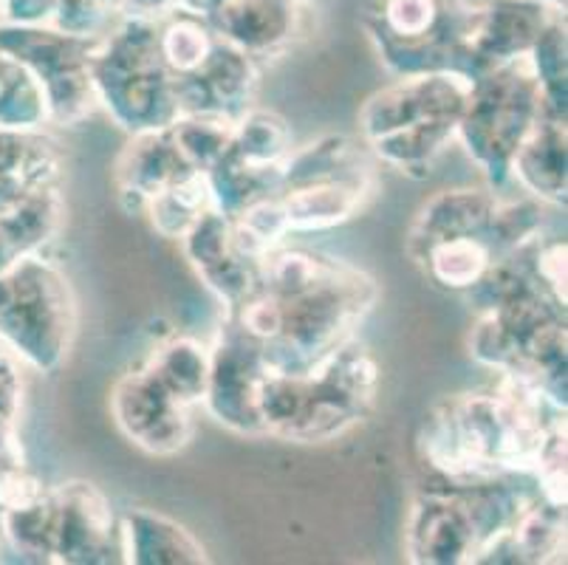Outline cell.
<instances>
[{"label":"cell","instance_id":"cell-8","mask_svg":"<svg viewBox=\"0 0 568 565\" xmlns=\"http://www.w3.org/2000/svg\"><path fill=\"white\" fill-rule=\"evenodd\" d=\"M544 100L529 54L498 62L473 80L456 139L495 186L513 184V159L535 128Z\"/></svg>","mask_w":568,"mask_h":565},{"label":"cell","instance_id":"cell-15","mask_svg":"<svg viewBox=\"0 0 568 565\" xmlns=\"http://www.w3.org/2000/svg\"><path fill=\"white\" fill-rule=\"evenodd\" d=\"M297 7L301 0H226L204 20L219 38L261 62L281 54L294 40L301 26Z\"/></svg>","mask_w":568,"mask_h":565},{"label":"cell","instance_id":"cell-5","mask_svg":"<svg viewBox=\"0 0 568 565\" xmlns=\"http://www.w3.org/2000/svg\"><path fill=\"white\" fill-rule=\"evenodd\" d=\"M97 105L131 133L170 128L179 119L173 77L159 54L156 18H122L91 57Z\"/></svg>","mask_w":568,"mask_h":565},{"label":"cell","instance_id":"cell-10","mask_svg":"<svg viewBox=\"0 0 568 565\" xmlns=\"http://www.w3.org/2000/svg\"><path fill=\"white\" fill-rule=\"evenodd\" d=\"M77 305L69 278L38 255H23L0 272V340L40 371H57L69 356Z\"/></svg>","mask_w":568,"mask_h":565},{"label":"cell","instance_id":"cell-21","mask_svg":"<svg viewBox=\"0 0 568 565\" xmlns=\"http://www.w3.org/2000/svg\"><path fill=\"white\" fill-rule=\"evenodd\" d=\"M94 3L119 18H159L175 9V0H94Z\"/></svg>","mask_w":568,"mask_h":565},{"label":"cell","instance_id":"cell-14","mask_svg":"<svg viewBox=\"0 0 568 565\" xmlns=\"http://www.w3.org/2000/svg\"><path fill=\"white\" fill-rule=\"evenodd\" d=\"M182 249L201 280L224 300L226 309L261 283L263 261L244 255L235 246L230 215H224L219 206H213L190 226L187 235L182 238Z\"/></svg>","mask_w":568,"mask_h":565},{"label":"cell","instance_id":"cell-20","mask_svg":"<svg viewBox=\"0 0 568 565\" xmlns=\"http://www.w3.org/2000/svg\"><path fill=\"white\" fill-rule=\"evenodd\" d=\"M151 365L184 402H204L206 380H210V349H204L201 342L175 336L151 356Z\"/></svg>","mask_w":568,"mask_h":565},{"label":"cell","instance_id":"cell-9","mask_svg":"<svg viewBox=\"0 0 568 565\" xmlns=\"http://www.w3.org/2000/svg\"><path fill=\"white\" fill-rule=\"evenodd\" d=\"M7 535L20 554L49 563H111L122 554L111 506L85 481L43 490L32 504L9 509Z\"/></svg>","mask_w":568,"mask_h":565},{"label":"cell","instance_id":"cell-13","mask_svg":"<svg viewBox=\"0 0 568 565\" xmlns=\"http://www.w3.org/2000/svg\"><path fill=\"white\" fill-rule=\"evenodd\" d=\"M261 345L244 340L224 325L219 342L210 349V380H206L204 404L221 424L235 433L263 435L257 413V387L263 380Z\"/></svg>","mask_w":568,"mask_h":565},{"label":"cell","instance_id":"cell-1","mask_svg":"<svg viewBox=\"0 0 568 565\" xmlns=\"http://www.w3.org/2000/svg\"><path fill=\"white\" fill-rule=\"evenodd\" d=\"M566 422V407L518 376H504L493 393L444 398L422 424L418 447L447 484L531 475L546 438Z\"/></svg>","mask_w":568,"mask_h":565},{"label":"cell","instance_id":"cell-4","mask_svg":"<svg viewBox=\"0 0 568 565\" xmlns=\"http://www.w3.org/2000/svg\"><path fill=\"white\" fill-rule=\"evenodd\" d=\"M531 501L506 478L427 486L413 501L407 557L413 563H487Z\"/></svg>","mask_w":568,"mask_h":565},{"label":"cell","instance_id":"cell-2","mask_svg":"<svg viewBox=\"0 0 568 565\" xmlns=\"http://www.w3.org/2000/svg\"><path fill=\"white\" fill-rule=\"evenodd\" d=\"M376 387V360L354 336L301 376L266 367L257 387L263 435L301 444L334 442L368 416Z\"/></svg>","mask_w":568,"mask_h":565},{"label":"cell","instance_id":"cell-16","mask_svg":"<svg viewBox=\"0 0 568 565\" xmlns=\"http://www.w3.org/2000/svg\"><path fill=\"white\" fill-rule=\"evenodd\" d=\"M509 175L531 199L566 204V111L544 100L535 128L515 153Z\"/></svg>","mask_w":568,"mask_h":565},{"label":"cell","instance_id":"cell-7","mask_svg":"<svg viewBox=\"0 0 568 565\" xmlns=\"http://www.w3.org/2000/svg\"><path fill=\"white\" fill-rule=\"evenodd\" d=\"M478 12L464 0H376L368 31L396 77L458 71L473 80L469 46Z\"/></svg>","mask_w":568,"mask_h":565},{"label":"cell","instance_id":"cell-12","mask_svg":"<svg viewBox=\"0 0 568 565\" xmlns=\"http://www.w3.org/2000/svg\"><path fill=\"white\" fill-rule=\"evenodd\" d=\"M111 411L119 430L136 447L153 455L182 453L193 438L190 402H184L156 367L148 365L125 373L111 396Z\"/></svg>","mask_w":568,"mask_h":565},{"label":"cell","instance_id":"cell-11","mask_svg":"<svg viewBox=\"0 0 568 565\" xmlns=\"http://www.w3.org/2000/svg\"><path fill=\"white\" fill-rule=\"evenodd\" d=\"M20 49L0 46L26 62L49 97L51 119L77 124L97 108L91 57L100 38H77L60 29H18Z\"/></svg>","mask_w":568,"mask_h":565},{"label":"cell","instance_id":"cell-3","mask_svg":"<svg viewBox=\"0 0 568 565\" xmlns=\"http://www.w3.org/2000/svg\"><path fill=\"white\" fill-rule=\"evenodd\" d=\"M469 88L473 80L458 71L399 77L365 102L363 142L387 168L425 179L458 137Z\"/></svg>","mask_w":568,"mask_h":565},{"label":"cell","instance_id":"cell-18","mask_svg":"<svg viewBox=\"0 0 568 565\" xmlns=\"http://www.w3.org/2000/svg\"><path fill=\"white\" fill-rule=\"evenodd\" d=\"M125 563H206V552L187 528L148 509H131L119 521Z\"/></svg>","mask_w":568,"mask_h":565},{"label":"cell","instance_id":"cell-17","mask_svg":"<svg viewBox=\"0 0 568 565\" xmlns=\"http://www.w3.org/2000/svg\"><path fill=\"white\" fill-rule=\"evenodd\" d=\"M187 173H199V170L190 168L170 128L133 133L131 144L116 162L119 195L122 201H131L128 210L144 212L153 195Z\"/></svg>","mask_w":568,"mask_h":565},{"label":"cell","instance_id":"cell-22","mask_svg":"<svg viewBox=\"0 0 568 565\" xmlns=\"http://www.w3.org/2000/svg\"><path fill=\"white\" fill-rule=\"evenodd\" d=\"M226 0H175V7L184 9V12H193L199 18H210L213 12H219Z\"/></svg>","mask_w":568,"mask_h":565},{"label":"cell","instance_id":"cell-6","mask_svg":"<svg viewBox=\"0 0 568 565\" xmlns=\"http://www.w3.org/2000/svg\"><path fill=\"white\" fill-rule=\"evenodd\" d=\"M374 190L376 170L365 150L348 137H325L288 153L277 201L288 232H320L351 221Z\"/></svg>","mask_w":568,"mask_h":565},{"label":"cell","instance_id":"cell-19","mask_svg":"<svg viewBox=\"0 0 568 565\" xmlns=\"http://www.w3.org/2000/svg\"><path fill=\"white\" fill-rule=\"evenodd\" d=\"M215 206L213 186L206 173H187L170 186H164L162 193L153 195L144 206V215L151 218L153 230L164 238L182 241L190 232V226L199 221L201 215Z\"/></svg>","mask_w":568,"mask_h":565}]
</instances>
